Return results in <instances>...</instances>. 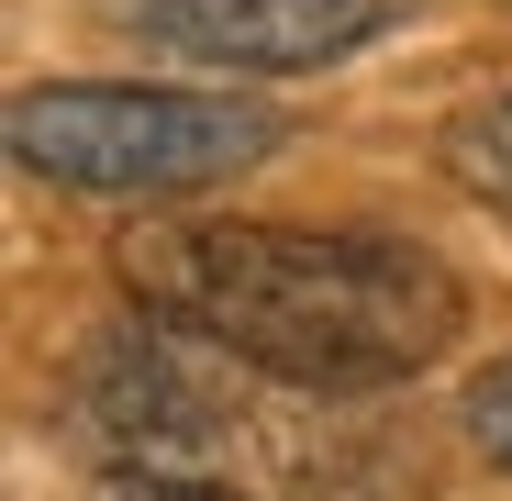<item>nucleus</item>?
<instances>
[{
  "label": "nucleus",
  "instance_id": "obj_1",
  "mask_svg": "<svg viewBox=\"0 0 512 501\" xmlns=\"http://www.w3.org/2000/svg\"><path fill=\"white\" fill-rule=\"evenodd\" d=\"M123 290L134 312L201 334L223 368H256L312 401L423 379L468 334V290L446 257L323 223H134Z\"/></svg>",
  "mask_w": 512,
  "mask_h": 501
},
{
  "label": "nucleus",
  "instance_id": "obj_2",
  "mask_svg": "<svg viewBox=\"0 0 512 501\" xmlns=\"http://www.w3.org/2000/svg\"><path fill=\"white\" fill-rule=\"evenodd\" d=\"M23 179L78 201H201L245 167H268L290 123L234 90H145V78H45L0 112Z\"/></svg>",
  "mask_w": 512,
  "mask_h": 501
},
{
  "label": "nucleus",
  "instance_id": "obj_3",
  "mask_svg": "<svg viewBox=\"0 0 512 501\" xmlns=\"http://www.w3.org/2000/svg\"><path fill=\"white\" fill-rule=\"evenodd\" d=\"M212 346L179 323H112L90 334V357H78L67 379V412H78V435H90L101 457L123 468H201L223 446V401H212Z\"/></svg>",
  "mask_w": 512,
  "mask_h": 501
},
{
  "label": "nucleus",
  "instance_id": "obj_4",
  "mask_svg": "<svg viewBox=\"0 0 512 501\" xmlns=\"http://www.w3.org/2000/svg\"><path fill=\"white\" fill-rule=\"evenodd\" d=\"M423 0H101V23L156 45V56H201L234 78H290V67H334L379 45L390 23H412Z\"/></svg>",
  "mask_w": 512,
  "mask_h": 501
},
{
  "label": "nucleus",
  "instance_id": "obj_5",
  "mask_svg": "<svg viewBox=\"0 0 512 501\" xmlns=\"http://www.w3.org/2000/svg\"><path fill=\"white\" fill-rule=\"evenodd\" d=\"M446 179H457L479 212H501V223H512V90H490L479 112H457V123H446Z\"/></svg>",
  "mask_w": 512,
  "mask_h": 501
},
{
  "label": "nucleus",
  "instance_id": "obj_6",
  "mask_svg": "<svg viewBox=\"0 0 512 501\" xmlns=\"http://www.w3.org/2000/svg\"><path fill=\"white\" fill-rule=\"evenodd\" d=\"M457 424H468V446H479V457H490V468L512 479V357L468 379V401H457Z\"/></svg>",
  "mask_w": 512,
  "mask_h": 501
},
{
  "label": "nucleus",
  "instance_id": "obj_7",
  "mask_svg": "<svg viewBox=\"0 0 512 501\" xmlns=\"http://www.w3.org/2000/svg\"><path fill=\"white\" fill-rule=\"evenodd\" d=\"M90 501H234L223 479H201V468H112Z\"/></svg>",
  "mask_w": 512,
  "mask_h": 501
}]
</instances>
